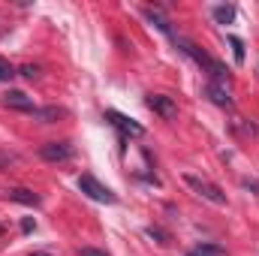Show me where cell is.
<instances>
[{
	"label": "cell",
	"instance_id": "cell-13",
	"mask_svg": "<svg viewBox=\"0 0 259 256\" xmlns=\"http://www.w3.org/2000/svg\"><path fill=\"white\" fill-rule=\"evenodd\" d=\"M187 256H226V247H220V244H199V247H193Z\"/></svg>",
	"mask_w": 259,
	"mask_h": 256
},
{
	"label": "cell",
	"instance_id": "cell-8",
	"mask_svg": "<svg viewBox=\"0 0 259 256\" xmlns=\"http://www.w3.org/2000/svg\"><path fill=\"white\" fill-rule=\"evenodd\" d=\"M3 106L18 109V112H33V109H36L33 100H30L27 94H21V91H6V94H3Z\"/></svg>",
	"mask_w": 259,
	"mask_h": 256
},
{
	"label": "cell",
	"instance_id": "cell-3",
	"mask_svg": "<svg viewBox=\"0 0 259 256\" xmlns=\"http://www.w3.org/2000/svg\"><path fill=\"white\" fill-rule=\"evenodd\" d=\"M184 181H187V187H193L202 199H208L211 205H226V193L220 190L217 184H211V181H205V178H196V175H184Z\"/></svg>",
	"mask_w": 259,
	"mask_h": 256
},
{
	"label": "cell",
	"instance_id": "cell-15",
	"mask_svg": "<svg viewBox=\"0 0 259 256\" xmlns=\"http://www.w3.org/2000/svg\"><path fill=\"white\" fill-rule=\"evenodd\" d=\"M145 235H148V238H154V241H160V244H169V235H166L163 229H157V226H148V229H145Z\"/></svg>",
	"mask_w": 259,
	"mask_h": 256
},
{
	"label": "cell",
	"instance_id": "cell-2",
	"mask_svg": "<svg viewBox=\"0 0 259 256\" xmlns=\"http://www.w3.org/2000/svg\"><path fill=\"white\" fill-rule=\"evenodd\" d=\"M78 190L84 193V196H91L94 202H106V205H115V202H118V196L109 190L106 184H100L94 175H81V178H78Z\"/></svg>",
	"mask_w": 259,
	"mask_h": 256
},
{
	"label": "cell",
	"instance_id": "cell-16",
	"mask_svg": "<svg viewBox=\"0 0 259 256\" xmlns=\"http://www.w3.org/2000/svg\"><path fill=\"white\" fill-rule=\"evenodd\" d=\"M12 78H15V69L0 58V81H12Z\"/></svg>",
	"mask_w": 259,
	"mask_h": 256
},
{
	"label": "cell",
	"instance_id": "cell-19",
	"mask_svg": "<svg viewBox=\"0 0 259 256\" xmlns=\"http://www.w3.org/2000/svg\"><path fill=\"white\" fill-rule=\"evenodd\" d=\"M18 157L15 154H0V166H6V163H15Z\"/></svg>",
	"mask_w": 259,
	"mask_h": 256
},
{
	"label": "cell",
	"instance_id": "cell-18",
	"mask_svg": "<svg viewBox=\"0 0 259 256\" xmlns=\"http://www.w3.org/2000/svg\"><path fill=\"white\" fill-rule=\"evenodd\" d=\"M78 256H109V253H103V250H97V247H81Z\"/></svg>",
	"mask_w": 259,
	"mask_h": 256
},
{
	"label": "cell",
	"instance_id": "cell-6",
	"mask_svg": "<svg viewBox=\"0 0 259 256\" xmlns=\"http://www.w3.org/2000/svg\"><path fill=\"white\" fill-rule=\"evenodd\" d=\"M106 121L112 124V127H118L124 136H133V139H139V136H145V127L142 124H136L133 118H127V115H121V112H106Z\"/></svg>",
	"mask_w": 259,
	"mask_h": 256
},
{
	"label": "cell",
	"instance_id": "cell-5",
	"mask_svg": "<svg viewBox=\"0 0 259 256\" xmlns=\"http://www.w3.org/2000/svg\"><path fill=\"white\" fill-rule=\"evenodd\" d=\"M72 145L69 142H46L42 148H39V157L46 160V163H66V160H72Z\"/></svg>",
	"mask_w": 259,
	"mask_h": 256
},
{
	"label": "cell",
	"instance_id": "cell-9",
	"mask_svg": "<svg viewBox=\"0 0 259 256\" xmlns=\"http://www.w3.org/2000/svg\"><path fill=\"white\" fill-rule=\"evenodd\" d=\"M6 199H12V202H18V205H30V208L42 205V199L33 190H27V187H12V190H6Z\"/></svg>",
	"mask_w": 259,
	"mask_h": 256
},
{
	"label": "cell",
	"instance_id": "cell-20",
	"mask_svg": "<svg viewBox=\"0 0 259 256\" xmlns=\"http://www.w3.org/2000/svg\"><path fill=\"white\" fill-rule=\"evenodd\" d=\"M33 226H36V223H33L30 217H27V220H21V229H24V232H33Z\"/></svg>",
	"mask_w": 259,
	"mask_h": 256
},
{
	"label": "cell",
	"instance_id": "cell-17",
	"mask_svg": "<svg viewBox=\"0 0 259 256\" xmlns=\"http://www.w3.org/2000/svg\"><path fill=\"white\" fill-rule=\"evenodd\" d=\"M21 75H24V78H39V66H33V64L21 66Z\"/></svg>",
	"mask_w": 259,
	"mask_h": 256
},
{
	"label": "cell",
	"instance_id": "cell-10",
	"mask_svg": "<svg viewBox=\"0 0 259 256\" xmlns=\"http://www.w3.org/2000/svg\"><path fill=\"white\" fill-rule=\"evenodd\" d=\"M30 115L36 121H42V124H55L58 118H66V109H61V106H46V109H33Z\"/></svg>",
	"mask_w": 259,
	"mask_h": 256
},
{
	"label": "cell",
	"instance_id": "cell-12",
	"mask_svg": "<svg viewBox=\"0 0 259 256\" xmlns=\"http://www.w3.org/2000/svg\"><path fill=\"white\" fill-rule=\"evenodd\" d=\"M211 15H214L217 24H232L235 21V6H214Z\"/></svg>",
	"mask_w": 259,
	"mask_h": 256
},
{
	"label": "cell",
	"instance_id": "cell-4",
	"mask_svg": "<svg viewBox=\"0 0 259 256\" xmlns=\"http://www.w3.org/2000/svg\"><path fill=\"white\" fill-rule=\"evenodd\" d=\"M145 106H148L154 115H160L163 121H175V118H178V106H175V100H172V97L148 94V97H145Z\"/></svg>",
	"mask_w": 259,
	"mask_h": 256
},
{
	"label": "cell",
	"instance_id": "cell-14",
	"mask_svg": "<svg viewBox=\"0 0 259 256\" xmlns=\"http://www.w3.org/2000/svg\"><path fill=\"white\" fill-rule=\"evenodd\" d=\"M229 46H232V55H235V64H244V42L238 36H229Z\"/></svg>",
	"mask_w": 259,
	"mask_h": 256
},
{
	"label": "cell",
	"instance_id": "cell-11",
	"mask_svg": "<svg viewBox=\"0 0 259 256\" xmlns=\"http://www.w3.org/2000/svg\"><path fill=\"white\" fill-rule=\"evenodd\" d=\"M145 18H148V21H151L157 30H163L166 36H172V39H175V33H172V24H169V21H166V18L157 12V9H145Z\"/></svg>",
	"mask_w": 259,
	"mask_h": 256
},
{
	"label": "cell",
	"instance_id": "cell-1",
	"mask_svg": "<svg viewBox=\"0 0 259 256\" xmlns=\"http://www.w3.org/2000/svg\"><path fill=\"white\" fill-rule=\"evenodd\" d=\"M172 42H175V46H178V49H181V52H184V55H187L190 61H196V64L202 66L205 72H211V75H214L217 81L229 78V69H226V66L220 64V61H214V58H211L208 52H202V49H199L196 42H190V39H184V36H175Z\"/></svg>",
	"mask_w": 259,
	"mask_h": 256
},
{
	"label": "cell",
	"instance_id": "cell-7",
	"mask_svg": "<svg viewBox=\"0 0 259 256\" xmlns=\"http://www.w3.org/2000/svg\"><path fill=\"white\" fill-rule=\"evenodd\" d=\"M205 97H208L214 106H223V109L232 106V97H229V91H226L220 81H208V84H205Z\"/></svg>",
	"mask_w": 259,
	"mask_h": 256
}]
</instances>
